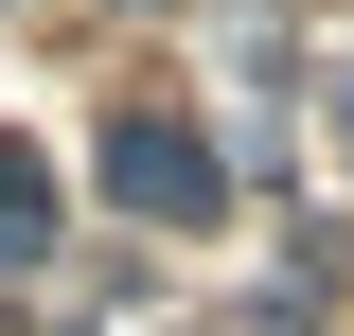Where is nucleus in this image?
<instances>
[{"label":"nucleus","mask_w":354,"mask_h":336,"mask_svg":"<svg viewBox=\"0 0 354 336\" xmlns=\"http://www.w3.org/2000/svg\"><path fill=\"white\" fill-rule=\"evenodd\" d=\"M0 248H36V177H18V160H0Z\"/></svg>","instance_id":"1"}]
</instances>
